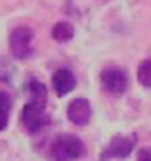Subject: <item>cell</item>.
I'll list each match as a JSON object with an SVG mask.
<instances>
[{"instance_id": "1", "label": "cell", "mask_w": 151, "mask_h": 161, "mask_svg": "<svg viewBox=\"0 0 151 161\" xmlns=\"http://www.w3.org/2000/svg\"><path fill=\"white\" fill-rule=\"evenodd\" d=\"M27 88L31 92V102H27L25 108H23V111H21V125L25 127V130L29 134H36V132H40L50 123V117L46 113L48 90L36 79L29 80Z\"/></svg>"}, {"instance_id": "2", "label": "cell", "mask_w": 151, "mask_h": 161, "mask_svg": "<svg viewBox=\"0 0 151 161\" xmlns=\"http://www.w3.org/2000/svg\"><path fill=\"white\" fill-rule=\"evenodd\" d=\"M50 155L54 161H75L84 155V144L75 134H61L54 140Z\"/></svg>"}, {"instance_id": "3", "label": "cell", "mask_w": 151, "mask_h": 161, "mask_svg": "<svg viewBox=\"0 0 151 161\" xmlns=\"http://www.w3.org/2000/svg\"><path fill=\"white\" fill-rule=\"evenodd\" d=\"M136 146V134H128V136H113L109 140V144L102 150L100 161H111V159H124L132 153Z\"/></svg>"}, {"instance_id": "4", "label": "cell", "mask_w": 151, "mask_h": 161, "mask_svg": "<svg viewBox=\"0 0 151 161\" xmlns=\"http://www.w3.org/2000/svg\"><path fill=\"white\" fill-rule=\"evenodd\" d=\"M33 29L31 27H15L10 35V50H12V56L15 59H27L33 52L31 44H33Z\"/></svg>"}, {"instance_id": "5", "label": "cell", "mask_w": 151, "mask_h": 161, "mask_svg": "<svg viewBox=\"0 0 151 161\" xmlns=\"http://www.w3.org/2000/svg\"><path fill=\"white\" fill-rule=\"evenodd\" d=\"M100 83L109 94H122L128 88V75L119 67H107L100 75Z\"/></svg>"}, {"instance_id": "6", "label": "cell", "mask_w": 151, "mask_h": 161, "mask_svg": "<svg viewBox=\"0 0 151 161\" xmlns=\"http://www.w3.org/2000/svg\"><path fill=\"white\" fill-rule=\"evenodd\" d=\"M67 117H69L71 123L79 125V127L88 125V121L92 117V108L88 104V100H84V98H75V100H71L69 106H67Z\"/></svg>"}, {"instance_id": "7", "label": "cell", "mask_w": 151, "mask_h": 161, "mask_svg": "<svg viewBox=\"0 0 151 161\" xmlns=\"http://www.w3.org/2000/svg\"><path fill=\"white\" fill-rule=\"evenodd\" d=\"M52 86L58 92V96H65L77 86V79L69 69H58L52 77Z\"/></svg>"}, {"instance_id": "8", "label": "cell", "mask_w": 151, "mask_h": 161, "mask_svg": "<svg viewBox=\"0 0 151 161\" xmlns=\"http://www.w3.org/2000/svg\"><path fill=\"white\" fill-rule=\"evenodd\" d=\"M73 25L67 23V21H60V23H55L54 29H52V36L54 40H58V42H67V40L73 38Z\"/></svg>"}, {"instance_id": "9", "label": "cell", "mask_w": 151, "mask_h": 161, "mask_svg": "<svg viewBox=\"0 0 151 161\" xmlns=\"http://www.w3.org/2000/svg\"><path fill=\"white\" fill-rule=\"evenodd\" d=\"M138 83L145 88H151V58L143 59V62L138 65Z\"/></svg>"}, {"instance_id": "10", "label": "cell", "mask_w": 151, "mask_h": 161, "mask_svg": "<svg viewBox=\"0 0 151 161\" xmlns=\"http://www.w3.org/2000/svg\"><path fill=\"white\" fill-rule=\"evenodd\" d=\"M8 121H10V98L8 94L0 92V130L8 127Z\"/></svg>"}, {"instance_id": "11", "label": "cell", "mask_w": 151, "mask_h": 161, "mask_svg": "<svg viewBox=\"0 0 151 161\" xmlns=\"http://www.w3.org/2000/svg\"><path fill=\"white\" fill-rule=\"evenodd\" d=\"M138 161H151V148H142L138 152Z\"/></svg>"}]
</instances>
